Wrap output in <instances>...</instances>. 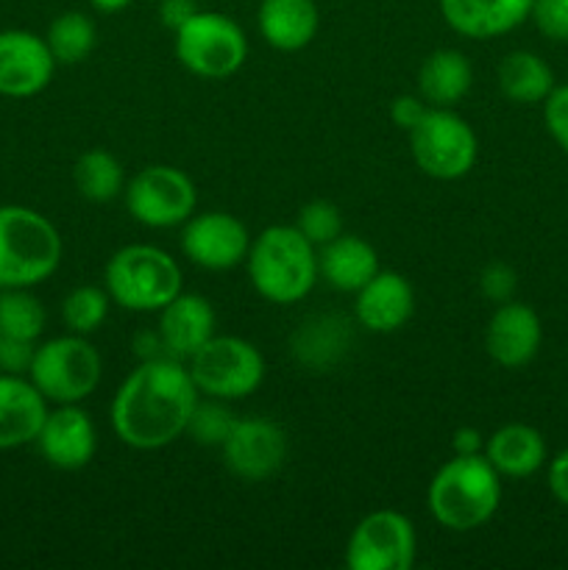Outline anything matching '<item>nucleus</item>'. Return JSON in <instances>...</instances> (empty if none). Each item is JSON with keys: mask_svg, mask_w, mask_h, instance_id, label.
I'll list each match as a JSON object with an SVG mask.
<instances>
[{"mask_svg": "<svg viewBox=\"0 0 568 570\" xmlns=\"http://www.w3.org/2000/svg\"><path fill=\"white\" fill-rule=\"evenodd\" d=\"M126 209L145 228H176L195 215L198 189L173 165H148L134 173L123 189Z\"/></svg>", "mask_w": 568, "mask_h": 570, "instance_id": "10", "label": "nucleus"}, {"mask_svg": "<svg viewBox=\"0 0 568 570\" xmlns=\"http://www.w3.org/2000/svg\"><path fill=\"white\" fill-rule=\"evenodd\" d=\"M295 228H298L315 248H321V245L332 243L334 237L343 234V215H340V209L332 200H310V204H304L298 209Z\"/></svg>", "mask_w": 568, "mask_h": 570, "instance_id": "32", "label": "nucleus"}, {"mask_svg": "<svg viewBox=\"0 0 568 570\" xmlns=\"http://www.w3.org/2000/svg\"><path fill=\"white\" fill-rule=\"evenodd\" d=\"M496 83H499V92L512 104L535 106L549 98L551 89L557 87V78L543 56L532 50H510L499 61Z\"/></svg>", "mask_w": 568, "mask_h": 570, "instance_id": "25", "label": "nucleus"}, {"mask_svg": "<svg viewBox=\"0 0 568 570\" xmlns=\"http://www.w3.org/2000/svg\"><path fill=\"white\" fill-rule=\"evenodd\" d=\"M501 476L484 454H454L438 468L427 490L429 515L449 532H477L499 512Z\"/></svg>", "mask_w": 568, "mask_h": 570, "instance_id": "3", "label": "nucleus"}, {"mask_svg": "<svg viewBox=\"0 0 568 570\" xmlns=\"http://www.w3.org/2000/svg\"><path fill=\"white\" fill-rule=\"evenodd\" d=\"M529 20L546 39L568 45V0H535Z\"/></svg>", "mask_w": 568, "mask_h": 570, "instance_id": "33", "label": "nucleus"}, {"mask_svg": "<svg viewBox=\"0 0 568 570\" xmlns=\"http://www.w3.org/2000/svg\"><path fill=\"white\" fill-rule=\"evenodd\" d=\"M176 59L187 72L206 81H221L239 72L248 59V37L226 14L200 9L176 31Z\"/></svg>", "mask_w": 568, "mask_h": 570, "instance_id": "9", "label": "nucleus"}, {"mask_svg": "<svg viewBox=\"0 0 568 570\" xmlns=\"http://www.w3.org/2000/svg\"><path fill=\"white\" fill-rule=\"evenodd\" d=\"M418 557V534L410 518L395 510H373L345 543L349 570H410Z\"/></svg>", "mask_w": 568, "mask_h": 570, "instance_id": "11", "label": "nucleus"}, {"mask_svg": "<svg viewBox=\"0 0 568 570\" xmlns=\"http://www.w3.org/2000/svg\"><path fill=\"white\" fill-rule=\"evenodd\" d=\"M518 289V273L512 271L507 262H490L484 271L479 273V293L493 304H505V301L516 298Z\"/></svg>", "mask_w": 568, "mask_h": 570, "instance_id": "34", "label": "nucleus"}, {"mask_svg": "<svg viewBox=\"0 0 568 570\" xmlns=\"http://www.w3.org/2000/svg\"><path fill=\"white\" fill-rule=\"evenodd\" d=\"M427 109H429L427 100H423L418 92L399 95V98H393V104H390V120H393L399 128H404V131H410V128L427 115Z\"/></svg>", "mask_w": 568, "mask_h": 570, "instance_id": "37", "label": "nucleus"}, {"mask_svg": "<svg viewBox=\"0 0 568 570\" xmlns=\"http://www.w3.org/2000/svg\"><path fill=\"white\" fill-rule=\"evenodd\" d=\"M33 351H37V343H28V340H17V337H9V334H0V373L28 376Z\"/></svg>", "mask_w": 568, "mask_h": 570, "instance_id": "36", "label": "nucleus"}, {"mask_svg": "<svg viewBox=\"0 0 568 570\" xmlns=\"http://www.w3.org/2000/svg\"><path fill=\"white\" fill-rule=\"evenodd\" d=\"M223 465L243 482H265L287 460V432L271 417H237L221 445Z\"/></svg>", "mask_w": 568, "mask_h": 570, "instance_id": "13", "label": "nucleus"}, {"mask_svg": "<svg viewBox=\"0 0 568 570\" xmlns=\"http://www.w3.org/2000/svg\"><path fill=\"white\" fill-rule=\"evenodd\" d=\"M45 42H48L56 65H81L95 50L98 28H95L92 17H87L84 11H61L50 20L48 31H45Z\"/></svg>", "mask_w": 568, "mask_h": 570, "instance_id": "27", "label": "nucleus"}, {"mask_svg": "<svg viewBox=\"0 0 568 570\" xmlns=\"http://www.w3.org/2000/svg\"><path fill=\"white\" fill-rule=\"evenodd\" d=\"M415 315V289L407 276L379 271L365 287L354 293V317L373 334H393Z\"/></svg>", "mask_w": 568, "mask_h": 570, "instance_id": "18", "label": "nucleus"}, {"mask_svg": "<svg viewBox=\"0 0 568 570\" xmlns=\"http://www.w3.org/2000/svg\"><path fill=\"white\" fill-rule=\"evenodd\" d=\"M410 154L423 176L434 181H457L473 170L479 159L477 131L454 109L429 106L410 128Z\"/></svg>", "mask_w": 568, "mask_h": 570, "instance_id": "7", "label": "nucleus"}, {"mask_svg": "<svg viewBox=\"0 0 568 570\" xmlns=\"http://www.w3.org/2000/svg\"><path fill=\"white\" fill-rule=\"evenodd\" d=\"M178 245L195 267L223 273L245 265L251 234L245 223L228 212H200L184 223Z\"/></svg>", "mask_w": 568, "mask_h": 570, "instance_id": "12", "label": "nucleus"}, {"mask_svg": "<svg viewBox=\"0 0 568 570\" xmlns=\"http://www.w3.org/2000/svg\"><path fill=\"white\" fill-rule=\"evenodd\" d=\"M546 484H549V493L555 495L557 504H562L568 510V449L557 451L549 462H546Z\"/></svg>", "mask_w": 568, "mask_h": 570, "instance_id": "38", "label": "nucleus"}, {"mask_svg": "<svg viewBox=\"0 0 568 570\" xmlns=\"http://www.w3.org/2000/svg\"><path fill=\"white\" fill-rule=\"evenodd\" d=\"M451 451L462 456H473V454H482L484 451V438L479 429L473 426H462L457 429L454 438H451Z\"/></svg>", "mask_w": 568, "mask_h": 570, "instance_id": "40", "label": "nucleus"}, {"mask_svg": "<svg viewBox=\"0 0 568 570\" xmlns=\"http://www.w3.org/2000/svg\"><path fill=\"white\" fill-rule=\"evenodd\" d=\"M245 271L256 295L276 306L304 301L321 278L317 248L295 226H267L251 237Z\"/></svg>", "mask_w": 568, "mask_h": 570, "instance_id": "2", "label": "nucleus"}, {"mask_svg": "<svg viewBox=\"0 0 568 570\" xmlns=\"http://www.w3.org/2000/svg\"><path fill=\"white\" fill-rule=\"evenodd\" d=\"M156 315H159L156 332H159L161 345H165V354L170 360L184 362V365L217 334L215 306L198 293H184L182 289Z\"/></svg>", "mask_w": 568, "mask_h": 570, "instance_id": "17", "label": "nucleus"}, {"mask_svg": "<svg viewBox=\"0 0 568 570\" xmlns=\"http://www.w3.org/2000/svg\"><path fill=\"white\" fill-rule=\"evenodd\" d=\"M37 449L56 471H81L98 451V429L89 412L78 404H56V410L45 415Z\"/></svg>", "mask_w": 568, "mask_h": 570, "instance_id": "15", "label": "nucleus"}, {"mask_svg": "<svg viewBox=\"0 0 568 570\" xmlns=\"http://www.w3.org/2000/svg\"><path fill=\"white\" fill-rule=\"evenodd\" d=\"M484 460L496 468L501 479L535 476L549 462L543 434L529 423H507L484 438Z\"/></svg>", "mask_w": 568, "mask_h": 570, "instance_id": "21", "label": "nucleus"}, {"mask_svg": "<svg viewBox=\"0 0 568 570\" xmlns=\"http://www.w3.org/2000/svg\"><path fill=\"white\" fill-rule=\"evenodd\" d=\"M256 26L273 50L295 53L317 37L321 11L315 0H262L256 11Z\"/></svg>", "mask_w": 568, "mask_h": 570, "instance_id": "23", "label": "nucleus"}, {"mask_svg": "<svg viewBox=\"0 0 568 570\" xmlns=\"http://www.w3.org/2000/svg\"><path fill=\"white\" fill-rule=\"evenodd\" d=\"M134 354H137L139 362L145 360H159V356H167L165 354V345H161V337L159 332H139L137 337H134Z\"/></svg>", "mask_w": 568, "mask_h": 570, "instance_id": "41", "label": "nucleus"}, {"mask_svg": "<svg viewBox=\"0 0 568 570\" xmlns=\"http://www.w3.org/2000/svg\"><path fill=\"white\" fill-rule=\"evenodd\" d=\"M543 345V323L538 312L521 301L496 304L488 326H484V351L490 360L507 371L527 367Z\"/></svg>", "mask_w": 568, "mask_h": 570, "instance_id": "16", "label": "nucleus"}, {"mask_svg": "<svg viewBox=\"0 0 568 570\" xmlns=\"http://www.w3.org/2000/svg\"><path fill=\"white\" fill-rule=\"evenodd\" d=\"M200 401L187 365L170 356L145 360L128 373L111 399V429L134 451H159L187 434Z\"/></svg>", "mask_w": 568, "mask_h": 570, "instance_id": "1", "label": "nucleus"}, {"mask_svg": "<svg viewBox=\"0 0 568 570\" xmlns=\"http://www.w3.org/2000/svg\"><path fill=\"white\" fill-rule=\"evenodd\" d=\"M87 3L92 6L95 11H100V14H117V11L128 9L134 0H87Z\"/></svg>", "mask_w": 568, "mask_h": 570, "instance_id": "42", "label": "nucleus"}, {"mask_svg": "<svg viewBox=\"0 0 568 570\" xmlns=\"http://www.w3.org/2000/svg\"><path fill=\"white\" fill-rule=\"evenodd\" d=\"M72 184L89 204H109V200L120 198L126 189V170L115 154L92 148L78 156L76 167H72Z\"/></svg>", "mask_w": 568, "mask_h": 570, "instance_id": "26", "label": "nucleus"}, {"mask_svg": "<svg viewBox=\"0 0 568 570\" xmlns=\"http://www.w3.org/2000/svg\"><path fill=\"white\" fill-rule=\"evenodd\" d=\"M48 410V399L33 387L31 379L0 373V451L37 443Z\"/></svg>", "mask_w": 568, "mask_h": 570, "instance_id": "20", "label": "nucleus"}, {"mask_svg": "<svg viewBox=\"0 0 568 570\" xmlns=\"http://www.w3.org/2000/svg\"><path fill=\"white\" fill-rule=\"evenodd\" d=\"M473 87V67L457 48H440L423 59L418 70V95L427 106L454 109Z\"/></svg>", "mask_w": 568, "mask_h": 570, "instance_id": "24", "label": "nucleus"}, {"mask_svg": "<svg viewBox=\"0 0 568 570\" xmlns=\"http://www.w3.org/2000/svg\"><path fill=\"white\" fill-rule=\"evenodd\" d=\"M535 0H438L440 17L466 39H499L529 20Z\"/></svg>", "mask_w": 568, "mask_h": 570, "instance_id": "19", "label": "nucleus"}, {"mask_svg": "<svg viewBox=\"0 0 568 570\" xmlns=\"http://www.w3.org/2000/svg\"><path fill=\"white\" fill-rule=\"evenodd\" d=\"M65 243L42 212L31 206H0V289L48 282L61 265Z\"/></svg>", "mask_w": 568, "mask_h": 570, "instance_id": "4", "label": "nucleus"}, {"mask_svg": "<svg viewBox=\"0 0 568 570\" xmlns=\"http://www.w3.org/2000/svg\"><path fill=\"white\" fill-rule=\"evenodd\" d=\"M104 360L84 334H61L37 343L28 379L48 404H81L98 390Z\"/></svg>", "mask_w": 568, "mask_h": 570, "instance_id": "6", "label": "nucleus"}, {"mask_svg": "<svg viewBox=\"0 0 568 570\" xmlns=\"http://www.w3.org/2000/svg\"><path fill=\"white\" fill-rule=\"evenodd\" d=\"M104 287L120 309L159 312L184 289L178 262L159 245L134 243L111 254L104 271Z\"/></svg>", "mask_w": 568, "mask_h": 570, "instance_id": "5", "label": "nucleus"}, {"mask_svg": "<svg viewBox=\"0 0 568 570\" xmlns=\"http://www.w3.org/2000/svg\"><path fill=\"white\" fill-rule=\"evenodd\" d=\"M45 306L28 287L0 289V334L39 343L45 332Z\"/></svg>", "mask_w": 568, "mask_h": 570, "instance_id": "29", "label": "nucleus"}, {"mask_svg": "<svg viewBox=\"0 0 568 570\" xmlns=\"http://www.w3.org/2000/svg\"><path fill=\"white\" fill-rule=\"evenodd\" d=\"M540 106H543L546 131L557 142V148L568 156V83H557Z\"/></svg>", "mask_w": 568, "mask_h": 570, "instance_id": "35", "label": "nucleus"}, {"mask_svg": "<svg viewBox=\"0 0 568 570\" xmlns=\"http://www.w3.org/2000/svg\"><path fill=\"white\" fill-rule=\"evenodd\" d=\"M234 421H237V415L232 412L228 401H217V399H206V395H200V401L195 404L193 417H189L187 434L198 445H206V449H221L223 440H226L228 432H232Z\"/></svg>", "mask_w": 568, "mask_h": 570, "instance_id": "31", "label": "nucleus"}, {"mask_svg": "<svg viewBox=\"0 0 568 570\" xmlns=\"http://www.w3.org/2000/svg\"><path fill=\"white\" fill-rule=\"evenodd\" d=\"M345 323L337 315H317L301 323L293 337L295 360L310 367L332 365L345 351Z\"/></svg>", "mask_w": 568, "mask_h": 570, "instance_id": "28", "label": "nucleus"}, {"mask_svg": "<svg viewBox=\"0 0 568 570\" xmlns=\"http://www.w3.org/2000/svg\"><path fill=\"white\" fill-rule=\"evenodd\" d=\"M111 298L106 287H95V284H81V287L70 289L61 301V321H65L67 332L72 334H89L98 332L109 317Z\"/></svg>", "mask_w": 568, "mask_h": 570, "instance_id": "30", "label": "nucleus"}, {"mask_svg": "<svg viewBox=\"0 0 568 570\" xmlns=\"http://www.w3.org/2000/svg\"><path fill=\"white\" fill-rule=\"evenodd\" d=\"M200 395L217 401L251 399L265 382V356L251 340L234 334H215L193 360L187 362Z\"/></svg>", "mask_w": 568, "mask_h": 570, "instance_id": "8", "label": "nucleus"}, {"mask_svg": "<svg viewBox=\"0 0 568 570\" xmlns=\"http://www.w3.org/2000/svg\"><path fill=\"white\" fill-rule=\"evenodd\" d=\"M379 271L382 267H379L376 248L356 234L343 232L332 243L317 248V273L337 293H356Z\"/></svg>", "mask_w": 568, "mask_h": 570, "instance_id": "22", "label": "nucleus"}, {"mask_svg": "<svg viewBox=\"0 0 568 570\" xmlns=\"http://www.w3.org/2000/svg\"><path fill=\"white\" fill-rule=\"evenodd\" d=\"M56 59L48 42L26 28L0 31V95L3 98H33L53 81Z\"/></svg>", "mask_w": 568, "mask_h": 570, "instance_id": "14", "label": "nucleus"}, {"mask_svg": "<svg viewBox=\"0 0 568 570\" xmlns=\"http://www.w3.org/2000/svg\"><path fill=\"white\" fill-rule=\"evenodd\" d=\"M198 11V0H159V22L173 33L187 26Z\"/></svg>", "mask_w": 568, "mask_h": 570, "instance_id": "39", "label": "nucleus"}]
</instances>
